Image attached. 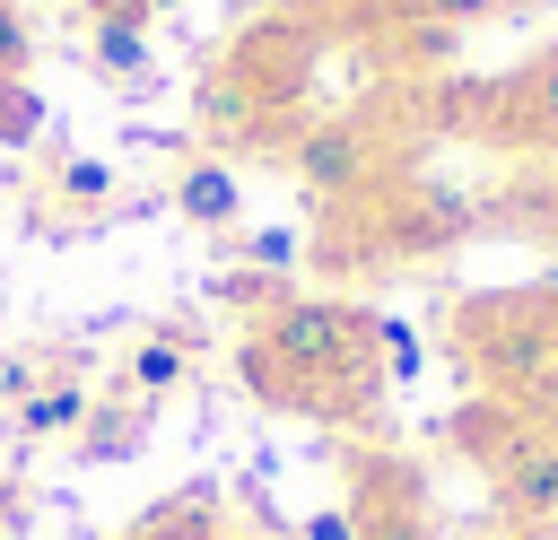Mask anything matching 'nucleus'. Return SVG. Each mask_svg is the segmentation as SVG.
<instances>
[{"mask_svg":"<svg viewBox=\"0 0 558 540\" xmlns=\"http://www.w3.org/2000/svg\"><path fill=\"white\" fill-rule=\"evenodd\" d=\"M366 340L375 331H366L357 305H340V296H279L270 322L235 348V366H244V383L262 401H288V375H305L296 401H314L331 375H357L366 366Z\"/></svg>","mask_w":558,"mask_h":540,"instance_id":"1","label":"nucleus"},{"mask_svg":"<svg viewBox=\"0 0 558 540\" xmlns=\"http://www.w3.org/2000/svg\"><path fill=\"white\" fill-rule=\"evenodd\" d=\"M488 488H497V514L514 531L558 523V427H514L488 453Z\"/></svg>","mask_w":558,"mask_h":540,"instance_id":"2","label":"nucleus"},{"mask_svg":"<svg viewBox=\"0 0 558 540\" xmlns=\"http://www.w3.org/2000/svg\"><path fill=\"white\" fill-rule=\"evenodd\" d=\"M296 174H305L314 192H349V183L366 174V131H357V122L305 131V139H296Z\"/></svg>","mask_w":558,"mask_h":540,"instance_id":"3","label":"nucleus"},{"mask_svg":"<svg viewBox=\"0 0 558 540\" xmlns=\"http://www.w3.org/2000/svg\"><path fill=\"white\" fill-rule=\"evenodd\" d=\"M78 418H96L78 375H52V383H44V392H26V409H17V427H26V435H70Z\"/></svg>","mask_w":558,"mask_h":540,"instance_id":"4","label":"nucleus"},{"mask_svg":"<svg viewBox=\"0 0 558 540\" xmlns=\"http://www.w3.org/2000/svg\"><path fill=\"white\" fill-rule=\"evenodd\" d=\"M174 209H183L192 226H227V218H235V174H227V165H192V174L174 183Z\"/></svg>","mask_w":558,"mask_h":540,"instance_id":"5","label":"nucleus"},{"mask_svg":"<svg viewBox=\"0 0 558 540\" xmlns=\"http://www.w3.org/2000/svg\"><path fill=\"white\" fill-rule=\"evenodd\" d=\"M183 375H192V348H183L174 331H157V340L131 348V383H140V392H174Z\"/></svg>","mask_w":558,"mask_h":540,"instance_id":"6","label":"nucleus"},{"mask_svg":"<svg viewBox=\"0 0 558 540\" xmlns=\"http://www.w3.org/2000/svg\"><path fill=\"white\" fill-rule=\"evenodd\" d=\"M96 70L105 78H140L148 70V35L140 26H96Z\"/></svg>","mask_w":558,"mask_h":540,"instance_id":"7","label":"nucleus"},{"mask_svg":"<svg viewBox=\"0 0 558 540\" xmlns=\"http://www.w3.org/2000/svg\"><path fill=\"white\" fill-rule=\"evenodd\" d=\"M523 96H532V139H541V148H558V52L532 70V87H523Z\"/></svg>","mask_w":558,"mask_h":540,"instance_id":"8","label":"nucleus"},{"mask_svg":"<svg viewBox=\"0 0 558 540\" xmlns=\"http://www.w3.org/2000/svg\"><path fill=\"white\" fill-rule=\"evenodd\" d=\"M9 78H26V17H17V0H0V87Z\"/></svg>","mask_w":558,"mask_h":540,"instance_id":"9","label":"nucleus"},{"mask_svg":"<svg viewBox=\"0 0 558 540\" xmlns=\"http://www.w3.org/2000/svg\"><path fill=\"white\" fill-rule=\"evenodd\" d=\"M61 192H70V200H105V192H113V165H96V157H70V165H61Z\"/></svg>","mask_w":558,"mask_h":540,"instance_id":"10","label":"nucleus"},{"mask_svg":"<svg viewBox=\"0 0 558 540\" xmlns=\"http://www.w3.org/2000/svg\"><path fill=\"white\" fill-rule=\"evenodd\" d=\"M0 139H35V96H26V78L0 87Z\"/></svg>","mask_w":558,"mask_h":540,"instance_id":"11","label":"nucleus"},{"mask_svg":"<svg viewBox=\"0 0 558 540\" xmlns=\"http://www.w3.org/2000/svg\"><path fill=\"white\" fill-rule=\"evenodd\" d=\"M418 17H436V26H462V17H488L497 0H410Z\"/></svg>","mask_w":558,"mask_h":540,"instance_id":"12","label":"nucleus"},{"mask_svg":"<svg viewBox=\"0 0 558 540\" xmlns=\"http://www.w3.org/2000/svg\"><path fill=\"white\" fill-rule=\"evenodd\" d=\"M305 540H357V523H349V514H314V523H305Z\"/></svg>","mask_w":558,"mask_h":540,"instance_id":"13","label":"nucleus"},{"mask_svg":"<svg viewBox=\"0 0 558 540\" xmlns=\"http://www.w3.org/2000/svg\"><path fill=\"white\" fill-rule=\"evenodd\" d=\"M288 253H296V244H288V235H253V261H262V270H279V261H288Z\"/></svg>","mask_w":558,"mask_h":540,"instance_id":"14","label":"nucleus"},{"mask_svg":"<svg viewBox=\"0 0 558 540\" xmlns=\"http://www.w3.org/2000/svg\"><path fill=\"white\" fill-rule=\"evenodd\" d=\"M148 9H174V0H148Z\"/></svg>","mask_w":558,"mask_h":540,"instance_id":"15","label":"nucleus"}]
</instances>
